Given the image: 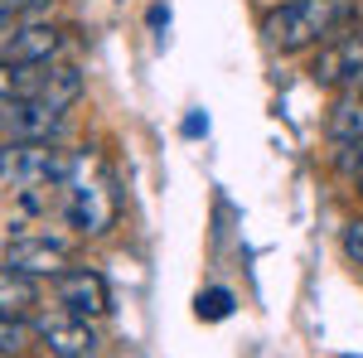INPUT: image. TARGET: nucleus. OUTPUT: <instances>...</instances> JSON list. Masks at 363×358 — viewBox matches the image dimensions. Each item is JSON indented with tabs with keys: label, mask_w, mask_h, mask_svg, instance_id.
<instances>
[{
	"label": "nucleus",
	"mask_w": 363,
	"mask_h": 358,
	"mask_svg": "<svg viewBox=\"0 0 363 358\" xmlns=\"http://www.w3.org/2000/svg\"><path fill=\"white\" fill-rule=\"evenodd\" d=\"M354 15H359V0H286L281 10L262 20V34L272 49L296 54L310 44H330Z\"/></svg>",
	"instance_id": "1"
},
{
	"label": "nucleus",
	"mask_w": 363,
	"mask_h": 358,
	"mask_svg": "<svg viewBox=\"0 0 363 358\" xmlns=\"http://www.w3.org/2000/svg\"><path fill=\"white\" fill-rule=\"evenodd\" d=\"M78 155L58 150L54 140H5L0 145V179L20 189H63Z\"/></svg>",
	"instance_id": "2"
},
{
	"label": "nucleus",
	"mask_w": 363,
	"mask_h": 358,
	"mask_svg": "<svg viewBox=\"0 0 363 358\" xmlns=\"http://www.w3.org/2000/svg\"><path fill=\"white\" fill-rule=\"evenodd\" d=\"M63 218L78 233H102L112 223V189L102 179H92V160L78 155L73 174L63 179Z\"/></svg>",
	"instance_id": "3"
},
{
	"label": "nucleus",
	"mask_w": 363,
	"mask_h": 358,
	"mask_svg": "<svg viewBox=\"0 0 363 358\" xmlns=\"http://www.w3.org/2000/svg\"><path fill=\"white\" fill-rule=\"evenodd\" d=\"M63 116H68V102L49 97L44 87L34 97L0 102V140H49L63 131Z\"/></svg>",
	"instance_id": "4"
},
{
	"label": "nucleus",
	"mask_w": 363,
	"mask_h": 358,
	"mask_svg": "<svg viewBox=\"0 0 363 358\" xmlns=\"http://www.w3.org/2000/svg\"><path fill=\"white\" fill-rule=\"evenodd\" d=\"M310 78L320 87H349L363 78V25L349 29V34H335L320 54H315V63H310Z\"/></svg>",
	"instance_id": "5"
},
{
	"label": "nucleus",
	"mask_w": 363,
	"mask_h": 358,
	"mask_svg": "<svg viewBox=\"0 0 363 358\" xmlns=\"http://www.w3.org/2000/svg\"><path fill=\"white\" fill-rule=\"evenodd\" d=\"M54 301L63 315H78V320H97V315H107L112 310V291H107V281L97 272H87V267H73V272H58L54 281Z\"/></svg>",
	"instance_id": "6"
},
{
	"label": "nucleus",
	"mask_w": 363,
	"mask_h": 358,
	"mask_svg": "<svg viewBox=\"0 0 363 358\" xmlns=\"http://www.w3.org/2000/svg\"><path fill=\"white\" fill-rule=\"evenodd\" d=\"M34 330L54 358H97V334L78 315H44Z\"/></svg>",
	"instance_id": "7"
},
{
	"label": "nucleus",
	"mask_w": 363,
	"mask_h": 358,
	"mask_svg": "<svg viewBox=\"0 0 363 358\" xmlns=\"http://www.w3.org/2000/svg\"><path fill=\"white\" fill-rule=\"evenodd\" d=\"M58 54H63V29H54V25H20V29H10L5 54L0 58H15V63H54Z\"/></svg>",
	"instance_id": "8"
},
{
	"label": "nucleus",
	"mask_w": 363,
	"mask_h": 358,
	"mask_svg": "<svg viewBox=\"0 0 363 358\" xmlns=\"http://www.w3.org/2000/svg\"><path fill=\"white\" fill-rule=\"evenodd\" d=\"M5 262L29 272V276H58L63 262H68V247L58 237H20V242H10Z\"/></svg>",
	"instance_id": "9"
},
{
	"label": "nucleus",
	"mask_w": 363,
	"mask_h": 358,
	"mask_svg": "<svg viewBox=\"0 0 363 358\" xmlns=\"http://www.w3.org/2000/svg\"><path fill=\"white\" fill-rule=\"evenodd\" d=\"M325 131H330L335 145H354V140H363V87H344V97L335 102Z\"/></svg>",
	"instance_id": "10"
},
{
	"label": "nucleus",
	"mask_w": 363,
	"mask_h": 358,
	"mask_svg": "<svg viewBox=\"0 0 363 358\" xmlns=\"http://www.w3.org/2000/svg\"><path fill=\"white\" fill-rule=\"evenodd\" d=\"M54 63H15V58H0V102H15V97H34L44 78H49Z\"/></svg>",
	"instance_id": "11"
},
{
	"label": "nucleus",
	"mask_w": 363,
	"mask_h": 358,
	"mask_svg": "<svg viewBox=\"0 0 363 358\" xmlns=\"http://www.w3.org/2000/svg\"><path fill=\"white\" fill-rule=\"evenodd\" d=\"M34 276L20 272V267H0V315H25L29 305H34Z\"/></svg>",
	"instance_id": "12"
},
{
	"label": "nucleus",
	"mask_w": 363,
	"mask_h": 358,
	"mask_svg": "<svg viewBox=\"0 0 363 358\" xmlns=\"http://www.w3.org/2000/svg\"><path fill=\"white\" fill-rule=\"evenodd\" d=\"M29 349V325L20 315H0V354H25Z\"/></svg>",
	"instance_id": "13"
},
{
	"label": "nucleus",
	"mask_w": 363,
	"mask_h": 358,
	"mask_svg": "<svg viewBox=\"0 0 363 358\" xmlns=\"http://www.w3.org/2000/svg\"><path fill=\"white\" fill-rule=\"evenodd\" d=\"M228 315H233V291L213 286V291L199 296V320H228Z\"/></svg>",
	"instance_id": "14"
},
{
	"label": "nucleus",
	"mask_w": 363,
	"mask_h": 358,
	"mask_svg": "<svg viewBox=\"0 0 363 358\" xmlns=\"http://www.w3.org/2000/svg\"><path fill=\"white\" fill-rule=\"evenodd\" d=\"M39 5H49V0H0V29H10L15 20H25L29 10H39Z\"/></svg>",
	"instance_id": "15"
},
{
	"label": "nucleus",
	"mask_w": 363,
	"mask_h": 358,
	"mask_svg": "<svg viewBox=\"0 0 363 358\" xmlns=\"http://www.w3.org/2000/svg\"><path fill=\"white\" fill-rule=\"evenodd\" d=\"M344 257H349L354 267H363V218H354L344 228Z\"/></svg>",
	"instance_id": "16"
},
{
	"label": "nucleus",
	"mask_w": 363,
	"mask_h": 358,
	"mask_svg": "<svg viewBox=\"0 0 363 358\" xmlns=\"http://www.w3.org/2000/svg\"><path fill=\"white\" fill-rule=\"evenodd\" d=\"M339 165H344V169H354V174H359V169H363V140H354V145H344V155H339Z\"/></svg>",
	"instance_id": "17"
},
{
	"label": "nucleus",
	"mask_w": 363,
	"mask_h": 358,
	"mask_svg": "<svg viewBox=\"0 0 363 358\" xmlns=\"http://www.w3.org/2000/svg\"><path fill=\"white\" fill-rule=\"evenodd\" d=\"M199 131H208V121H203V116H189V121H184V136H199Z\"/></svg>",
	"instance_id": "18"
},
{
	"label": "nucleus",
	"mask_w": 363,
	"mask_h": 358,
	"mask_svg": "<svg viewBox=\"0 0 363 358\" xmlns=\"http://www.w3.org/2000/svg\"><path fill=\"white\" fill-rule=\"evenodd\" d=\"M354 179H359V198H363V169H359V174H354Z\"/></svg>",
	"instance_id": "19"
},
{
	"label": "nucleus",
	"mask_w": 363,
	"mask_h": 358,
	"mask_svg": "<svg viewBox=\"0 0 363 358\" xmlns=\"http://www.w3.org/2000/svg\"><path fill=\"white\" fill-rule=\"evenodd\" d=\"M349 358H354V354H349Z\"/></svg>",
	"instance_id": "20"
}]
</instances>
